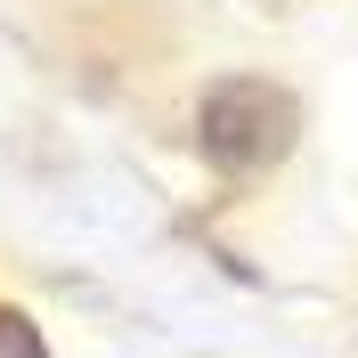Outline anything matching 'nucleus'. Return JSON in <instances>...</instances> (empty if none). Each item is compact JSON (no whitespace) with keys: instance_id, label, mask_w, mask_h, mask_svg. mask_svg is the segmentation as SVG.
I'll list each match as a JSON object with an SVG mask.
<instances>
[{"instance_id":"nucleus-2","label":"nucleus","mask_w":358,"mask_h":358,"mask_svg":"<svg viewBox=\"0 0 358 358\" xmlns=\"http://www.w3.org/2000/svg\"><path fill=\"white\" fill-rule=\"evenodd\" d=\"M0 358H49V350H41V334H24L17 317H0Z\"/></svg>"},{"instance_id":"nucleus-1","label":"nucleus","mask_w":358,"mask_h":358,"mask_svg":"<svg viewBox=\"0 0 358 358\" xmlns=\"http://www.w3.org/2000/svg\"><path fill=\"white\" fill-rule=\"evenodd\" d=\"M293 131H301V114H293V98L277 82L245 73V82H220L203 98V155L220 171H268L293 147Z\"/></svg>"}]
</instances>
